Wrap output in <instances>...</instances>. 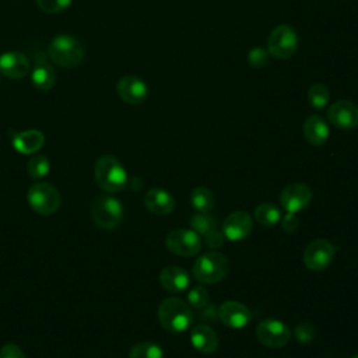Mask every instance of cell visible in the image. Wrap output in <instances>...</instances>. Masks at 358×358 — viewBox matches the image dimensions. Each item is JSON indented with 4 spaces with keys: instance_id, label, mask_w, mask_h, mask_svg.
<instances>
[{
    "instance_id": "cell-1",
    "label": "cell",
    "mask_w": 358,
    "mask_h": 358,
    "mask_svg": "<svg viewBox=\"0 0 358 358\" xmlns=\"http://www.w3.org/2000/svg\"><path fill=\"white\" fill-rule=\"evenodd\" d=\"M190 305L179 298H166L158 306V320L171 333H183L193 323Z\"/></svg>"
},
{
    "instance_id": "cell-2",
    "label": "cell",
    "mask_w": 358,
    "mask_h": 358,
    "mask_svg": "<svg viewBox=\"0 0 358 358\" xmlns=\"http://www.w3.org/2000/svg\"><path fill=\"white\" fill-rule=\"evenodd\" d=\"M94 176L96 185L106 193H117L127 186V172L113 155H102L95 162Z\"/></svg>"
},
{
    "instance_id": "cell-3",
    "label": "cell",
    "mask_w": 358,
    "mask_h": 358,
    "mask_svg": "<svg viewBox=\"0 0 358 358\" xmlns=\"http://www.w3.org/2000/svg\"><path fill=\"white\" fill-rule=\"evenodd\" d=\"M48 55L60 67H76L84 60L85 50L77 38L69 34H60L50 41Z\"/></svg>"
},
{
    "instance_id": "cell-4",
    "label": "cell",
    "mask_w": 358,
    "mask_h": 358,
    "mask_svg": "<svg viewBox=\"0 0 358 358\" xmlns=\"http://www.w3.org/2000/svg\"><path fill=\"white\" fill-rule=\"evenodd\" d=\"M228 259L220 252H207L199 256L192 267L193 277L201 284H215L227 277Z\"/></svg>"
},
{
    "instance_id": "cell-5",
    "label": "cell",
    "mask_w": 358,
    "mask_h": 358,
    "mask_svg": "<svg viewBox=\"0 0 358 358\" xmlns=\"http://www.w3.org/2000/svg\"><path fill=\"white\" fill-rule=\"evenodd\" d=\"M90 215L92 222L102 229H115L123 218L122 203L112 196H99L94 200Z\"/></svg>"
},
{
    "instance_id": "cell-6",
    "label": "cell",
    "mask_w": 358,
    "mask_h": 358,
    "mask_svg": "<svg viewBox=\"0 0 358 358\" xmlns=\"http://www.w3.org/2000/svg\"><path fill=\"white\" fill-rule=\"evenodd\" d=\"M29 207L41 215H52L62 206V196L59 190L46 182L32 185L27 193Z\"/></svg>"
},
{
    "instance_id": "cell-7",
    "label": "cell",
    "mask_w": 358,
    "mask_h": 358,
    "mask_svg": "<svg viewBox=\"0 0 358 358\" xmlns=\"http://www.w3.org/2000/svg\"><path fill=\"white\" fill-rule=\"evenodd\" d=\"M268 53L275 59L285 60L289 59L298 49V35L295 29L289 25H278L275 27L268 36L267 41Z\"/></svg>"
},
{
    "instance_id": "cell-8",
    "label": "cell",
    "mask_w": 358,
    "mask_h": 358,
    "mask_svg": "<svg viewBox=\"0 0 358 358\" xmlns=\"http://www.w3.org/2000/svg\"><path fill=\"white\" fill-rule=\"evenodd\" d=\"M165 245L169 252H172L176 256H194L201 249V239L197 232L193 229H183L178 228L171 231L166 235Z\"/></svg>"
},
{
    "instance_id": "cell-9",
    "label": "cell",
    "mask_w": 358,
    "mask_h": 358,
    "mask_svg": "<svg viewBox=\"0 0 358 358\" xmlns=\"http://www.w3.org/2000/svg\"><path fill=\"white\" fill-rule=\"evenodd\" d=\"M256 336L259 341L270 348H281L291 338L289 327L278 319H264L257 324Z\"/></svg>"
},
{
    "instance_id": "cell-10",
    "label": "cell",
    "mask_w": 358,
    "mask_h": 358,
    "mask_svg": "<svg viewBox=\"0 0 358 358\" xmlns=\"http://www.w3.org/2000/svg\"><path fill=\"white\" fill-rule=\"evenodd\" d=\"M336 248L327 239L312 241L303 252V263L309 270L320 271L329 267L334 259Z\"/></svg>"
},
{
    "instance_id": "cell-11",
    "label": "cell",
    "mask_w": 358,
    "mask_h": 358,
    "mask_svg": "<svg viewBox=\"0 0 358 358\" xmlns=\"http://www.w3.org/2000/svg\"><path fill=\"white\" fill-rule=\"evenodd\" d=\"M312 200V190L305 183H291L285 186L280 194V203L287 213H299L309 206Z\"/></svg>"
},
{
    "instance_id": "cell-12",
    "label": "cell",
    "mask_w": 358,
    "mask_h": 358,
    "mask_svg": "<svg viewBox=\"0 0 358 358\" xmlns=\"http://www.w3.org/2000/svg\"><path fill=\"white\" fill-rule=\"evenodd\" d=\"M327 117L337 129L352 130L358 126V106L347 99L336 101L330 105Z\"/></svg>"
},
{
    "instance_id": "cell-13",
    "label": "cell",
    "mask_w": 358,
    "mask_h": 358,
    "mask_svg": "<svg viewBox=\"0 0 358 358\" xmlns=\"http://www.w3.org/2000/svg\"><path fill=\"white\" fill-rule=\"evenodd\" d=\"M253 229L252 217L242 210L231 213L222 222V234L231 242H239L249 236Z\"/></svg>"
},
{
    "instance_id": "cell-14",
    "label": "cell",
    "mask_w": 358,
    "mask_h": 358,
    "mask_svg": "<svg viewBox=\"0 0 358 358\" xmlns=\"http://www.w3.org/2000/svg\"><path fill=\"white\" fill-rule=\"evenodd\" d=\"M119 98L129 105H140L148 96L147 84L137 76H124L116 84Z\"/></svg>"
},
{
    "instance_id": "cell-15",
    "label": "cell",
    "mask_w": 358,
    "mask_h": 358,
    "mask_svg": "<svg viewBox=\"0 0 358 358\" xmlns=\"http://www.w3.org/2000/svg\"><path fill=\"white\" fill-rule=\"evenodd\" d=\"M218 317L231 329H242L250 322L252 313L246 305L238 301H225L218 308Z\"/></svg>"
},
{
    "instance_id": "cell-16",
    "label": "cell",
    "mask_w": 358,
    "mask_h": 358,
    "mask_svg": "<svg viewBox=\"0 0 358 358\" xmlns=\"http://www.w3.org/2000/svg\"><path fill=\"white\" fill-rule=\"evenodd\" d=\"M29 70L31 62L21 52H6L0 56V73L8 78H22Z\"/></svg>"
},
{
    "instance_id": "cell-17",
    "label": "cell",
    "mask_w": 358,
    "mask_h": 358,
    "mask_svg": "<svg viewBox=\"0 0 358 358\" xmlns=\"http://www.w3.org/2000/svg\"><path fill=\"white\" fill-rule=\"evenodd\" d=\"M11 144L17 152L29 155L42 148V145L45 144V136L42 131L36 129H29V130L13 133Z\"/></svg>"
},
{
    "instance_id": "cell-18",
    "label": "cell",
    "mask_w": 358,
    "mask_h": 358,
    "mask_svg": "<svg viewBox=\"0 0 358 358\" xmlns=\"http://www.w3.org/2000/svg\"><path fill=\"white\" fill-rule=\"evenodd\" d=\"M175 199L173 196L159 187H154L147 192L144 197V206L148 211L155 215H166L175 210Z\"/></svg>"
},
{
    "instance_id": "cell-19",
    "label": "cell",
    "mask_w": 358,
    "mask_h": 358,
    "mask_svg": "<svg viewBox=\"0 0 358 358\" xmlns=\"http://www.w3.org/2000/svg\"><path fill=\"white\" fill-rule=\"evenodd\" d=\"M159 284L169 292H182L189 288L190 277L182 267L166 266L159 273Z\"/></svg>"
},
{
    "instance_id": "cell-20",
    "label": "cell",
    "mask_w": 358,
    "mask_h": 358,
    "mask_svg": "<svg viewBox=\"0 0 358 358\" xmlns=\"http://www.w3.org/2000/svg\"><path fill=\"white\" fill-rule=\"evenodd\" d=\"M192 345L201 354H213L218 348V336L207 324H197L190 333Z\"/></svg>"
},
{
    "instance_id": "cell-21",
    "label": "cell",
    "mask_w": 358,
    "mask_h": 358,
    "mask_svg": "<svg viewBox=\"0 0 358 358\" xmlns=\"http://www.w3.org/2000/svg\"><path fill=\"white\" fill-rule=\"evenodd\" d=\"M303 136L312 145H322L330 136L326 120L319 115H310L303 122Z\"/></svg>"
},
{
    "instance_id": "cell-22",
    "label": "cell",
    "mask_w": 358,
    "mask_h": 358,
    "mask_svg": "<svg viewBox=\"0 0 358 358\" xmlns=\"http://www.w3.org/2000/svg\"><path fill=\"white\" fill-rule=\"evenodd\" d=\"M31 81L39 91H49L55 85V70L46 57H42V55L36 56L35 67L31 71Z\"/></svg>"
},
{
    "instance_id": "cell-23",
    "label": "cell",
    "mask_w": 358,
    "mask_h": 358,
    "mask_svg": "<svg viewBox=\"0 0 358 358\" xmlns=\"http://www.w3.org/2000/svg\"><path fill=\"white\" fill-rule=\"evenodd\" d=\"M190 203L194 210L203 214H208L215 204V197L213 192L204 186L194 187L190 194Z\"/></svg>"
},
{
    "instance_id": "cell-24",
    "label": "cell",
    "mask_w": 358,
    "mask_h": 358,
    "mask_svg": "<svg viewBox=\"0 0 358 358\" xmlns=\"http://www.w3.org/2000/svg\"><path fill=\"white\" fill-rule=\"evenodd\" d=\"M255 218L260 225L271 227L281 220V213L274 204L262 203L255 208Z\"/></svg>"
},
{
    "instance_id": "cell-25",
    "label": "cell",
    "mask_w": 358,
    "mask_h": 358,
    "mask_svg": "<svg viewBox=\"0 0 358 358\" xmlns=\"http://www.w3.org/2000/svg\"><path fill=\"white\" fill-rule=\"evenodd\" d=\"M129 358H164V351L155 343L140 341L130 348Z\"/></svg>"
},
{
    "instance_id": "cell-26",
    "label": "cell",
    "mask_w": 358,
    "mask_h": 358,
    "mask_svg": "<svg viewBox=\"0 0 358 358\" xmlns=\"http://www.w3.org/2000/svg\"><path fill=\"white\" fill-rule=\"evenodd\" d=\"M330 99L329 88L324 84H313L308 90V101L315 109H323Z\"/></svg>"
},
{
    "instance_id": "cell-27",
    "label": "cell",
    "mask_w": 358,
    "mask_h": 358,
    "mask_svg": "<svg viewBox=\"0 0 358 358\" xmlns=\"http://www.w3.org/2000/svg\"><path fill=\"white\" fill-rule=\"evenodd\" d=\"M190 227L199 235H207L208 232L217 229V220L210 214H196L190 218Z\"/></svg>"
},
{
    "instance_id": "cell-28",
    "label": "cell",
    "mask_w": 358,
    "mask_h": 358,
    "mask_svg": "<svg viewBox=\"0 0 358 358\" xmlns=\"http://www.w3.org/2000/svg\"><path fill=\"white\" fill-rule=\"evenodd\" d=\"M27 171L32 179L45 178L50 171V162H49L48 157H45V155H34L28 161Z\"/></svg>"
},
{
    "instance_id": "cell-29",
    "label": "cell",
    "mask_w": 358,
    "mask_h": 358,
    "mask_svg": "<svg viewBox=\"0 0 358 358\" xmlns=\"http://www.w3.org/2000/svg\"><path fill=\"white\" fill-rule=\"evenodd\" d=\"M187 302L190 308L194 309H204L208 303V291L203 285L193 287L187 294Z\"/></svg>"
},
{
    "instance_id": "cell-30",
    "label": "cell",
    "mask_w": 358,
    "mask_h": 358,
    "mask_svg": "<svg viewBox=\"0 0 358 358\" xmlns=\"http://www.w3.org/2000/svg\"><path fill=\"white\" fill-rule=\"evenodd\" d=\"M73 0H36L38 7L49 14H57L63 13L70 7Z\"/></svg>"
},
{
    "instance_id": "cell-31",
    "label": "cell",
    "mask_w": 358,
    "mask_h": 358,
    "mask_svg": "<svg viewBox=\"0 0 358 358\" xmlns=\"http://www.w3.org/2000/svg\"><path fill=\"white\" fill-rule=\"evenodd\" d=\"M268 52L262 48H253L248 55V62L250 66L260 69L268 63Z\"/></svg>"
},
{
    "instance_id": "cell-32",
    "label": "cell",
    "mask_w": 358,
    "mask_h": 358,
    "mask_svg": "<svg viewBox=\"0 0 358 358\" xmlns=\"http://www.w3.org/2000/svg\"><path fill=\"white\" fill-rule=\"evenodd\" d=\"M294 334L296 337V340L301 343V344H308L313 340L315 337V329L312 324L309 323H301L295 327L294 330Z\"/></svg>"
},
{
    "instance_id": "cell-33",
    "label": "cell",
    "mask_w": 358,
    "mask_h": 358,
    "mask_svg": "<svg viewBox=\"0 0 358 358\" xmlns=\"http://www.w3.org/2000/svg\"><path fill=\"white\" fill-rule=\"evenodd\" d=\"M0 358H25V355L18 345L7 343L0 348Z\"/></svg>"
},
{
    "instance_id": "cell-34",
    "label": "cell",
    "mask_w": 358,
    "mask_h": 358,
    "mask_svg": "<svg viewBox=\"0 0 358 358\" xmlns=\"http://www.w3.org/2000/svg\"><path fill=\"white\" fill-rule=\"evenodd\" d=\"M281 225H282V229L285 232H294V231L298 229L299 221H298V218H296V215L294 213H287L281 218Z\"/></svg>"
},
{
    "instance_id": "cell-35",
    "label": "cell",
    "mask_w": 358,
    "mask_h": 358,
    "mask_svg": "<svg viewBox=\"0 0 358 358\" xmlns=\"http://www.w3.org/2000/svg\"><path fill=\"white\" fill-rule=\"evenodd\" d=\"M204 236H206V243H207L211 249L220 248V246L224 243V239H225L224 234L220 232L218 229H214V231L208 232V234L204 235Z\"/></svg>"
},
{
    "instance_id": "cell-36",
    "label": "cell",
    "mask_w": 358,
    "mask_h": 358,
    "mask_svg": "<svg viewBox=\"0 0 358 358\" xmlns=\"http://www.w3.org/2000/svg\"><path fill=\"white\" fill-rule=\"evenodd\" d=\"M352 358H358V354H357V355H354V357H352Z\"/></svg>"
}]
</instances>
